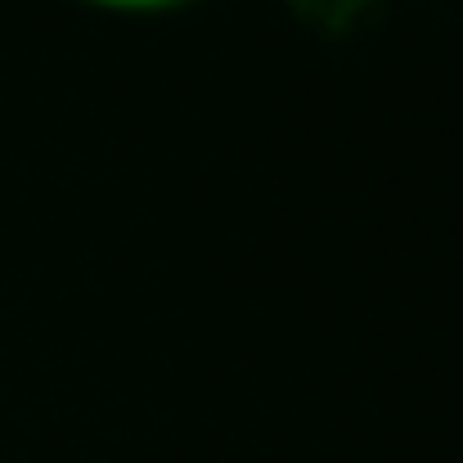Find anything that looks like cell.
I'll return each instance as SVG.
<instances>
[{
  "label": "cell",
  "mask_w": 463,
  "mask_h": 463,
  "mask_svg": "<svg viewBox=\"0 0 463 463\" xmlns=\"http://www.w3.org/2000/svg\"><path fill=\"white\" fill-rule=\"evenodd\" d=\"M122 5H154V0H122Z\"/></svg>",
  "instance_id": "cell-1"
}]
</instances>
